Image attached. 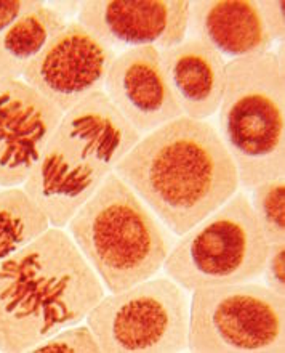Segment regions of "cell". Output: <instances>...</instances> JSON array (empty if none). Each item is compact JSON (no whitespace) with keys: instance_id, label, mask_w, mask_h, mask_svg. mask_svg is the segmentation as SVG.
Here are the masks:
<instances>
[{"instance_id":"cell-1","label":"cell","mask_w":285,"mask_h":353,"mask_svg":"<svg viewBox=\"0 0 285 353\" xmlns=\"http://www.w3.org/2000/svg\"><path fill=\"white\" fill-rule=\"evenodd\" d=\"M114 174L181 236L240 190L237 169L209 121L181 116L141 135Z\"/></svg>"},{"instance_id":"cell-2","label":"cell","mask_w":285,"mask_h":353,"mask_svg":"<svg viewBox=\"0 0 285 353\" xmlns=\"http://www.w3.org/2000/svg\"><path fill=\"white\" fill-rule=\"evenodd\" d=\"M105 294L70 233L50 227L0 263V352H29L85 321Z\"/></svg>"},{"instance_id":"cell-3","label":"cell","mask_w":285,"mask_h":353,"mask_svg":"<svg viewBox=\"0 0 285 353\" xmlns=\"http://www.w3.org/2000/svg\"><path fill=\"white\" fill-rule=\"evenodd\" d=\"M140 139L105 92L93 93L65 112L23 190L50 227L66 228Z\"/></svg>"},{"instance_id":"cell-4","label":"cell","mask_w":285,"mask_h":353,"mask_svg":"<svg viewBox=\"0 0 285 353\" xmlns=\"http://www.w3.org/2000/svg\"><path fill=\"white\" fill-rule=\"evenodd\" d=\"M106 292L154 278L173 248V234L119 175L106 176L66 225Z\"/></svg>"},{"instance_id":"cell-5","label":"cell","mask_w":285,"mask_h":353,"mask_svg":"<svg viewBox=\"0 0 285 353\" xmlns=\"http://www.w3.org/2000/svg\"><path fill=\"white\" fill-rule=\"evenodd\" d=\"M216 129L244 191L285 176L284 61L273 50L226 63Z\"/></svg>"},{"instance_id":"cell-6","label":"cell","mask_w":285,"mask_h":353,"mask_svg":"<svg viewBox=\"0 0 285 353\" xmlns=\"http://www.w3.org/2000/svg\"><path fill=\"white\" fill-rule=\"evenodd\" d=\"M268 251L249 193L237 190L221 208L178 236L162 270L188 292L250 283L262 276Z\"/></svg>"},{"instance_id":"cell-7","label":"cell","mask_w":285,"mask_h":353,"mask_svg":"<svg viewBox=\"0 0 285 353\" xmlns=\"http://www.w3.org/2000/svg\"><path fill=\"white\" fill-rule=\"evenodd\" d=\"M85 321L105 353H183L189 294L169 276H154L106 292Z\"/></svg>"},{"instance_id":"cell-8","label":"cell","mask_w":285,"mask_h":353,"mask_svg":"<svg viewBox=\"0 0 285 353\" xmlns=\"http://www.w3.org/2000/svg\"><path fill=\"white\" fill-rule=\"evenodd\" d=\"M188 352L284 353L285 299L253 281L196 289Z\"/></svg>"},{"instance_id":"cell-9","label":"cell","mask_w":285,"mask_h":353,"mask_svg":"<svg viewBox=\"0 0 285 353\" xmlns=\"http://www.w3.org/2000/svg\"><path fill=\"white\" fill-rule=\"evenodd\" d=\"M116 57L114 50L72 19L28 66L23 81L67 112L103 90Z\"/></svg>"},{"instance_id":"cell-10","label":"cell","mask_w":285,"mask_h":353,"mask_svg":"<svg viewBox=\"0 0 285 353\" xmlns=\"http://www.w3.org/2000/svg\"><path fill=\"white\" fill-rule=\"evenodd\" d=\"M189 0H87L77 21L111 50H169L188 37Z\"/></svg>"},{"instance_id":"cell-11","label":"cell","mask_w":285,"mask_h":353,"mask_svg":"<svg viewBox=\"0 0 285 353\" xmlns=\"http://www.w3.org/2000/svg\"><path fill=\"white\" fill-rule=\"evenodd\" d=\"M63 116L23 79L0 88V188L26 183Z\"/></svg>"},{"instance_id":"cell-12","label":"cell","mask_w":285,"mask_h":353,"mask_svg":"<svg viewBox=\"0 0 285 353\" xmlns=\"http://www.w3.org/2000/svg\"><path fill=\"white\" fill-rule=\"evenodd\" d=\"M103 92L140 135L183 116L154 47L117 53Z\"/></svg>"},{"instance_id":"cell-13","label":"cell","mask_w":285,"mask_h":353,"mask_svg":"<svg viewBox=\"0 0 285 353\" xmlns=\"http://www.w3.org/2000/svg\"><path fill=\"white\" fill-rule=\"evenodd\" d=\"M188 37L207 43L229 60L262 55L274 46L255 0L191 2Z\"/></svg>"},{"instance_id":"cell-14","label":"cell","mask_w":285,"mask_h":353,"mask_svg":"<svg viewBox=\"0 0 285 353\" xmlns=\"http://www.w3.org/2000/svg\"><path fill=\"white\" fill-rule=\"evenodd\" d=\"M162 66L183 116L207 121L218 112L224 92L226 61L198 39L160 52Z\"/></svg>"},{"instance_id":"cell-15","label":"cell","mask_w":285,"mask_h":353,"mask_svg":"<svg viewBox=\"0 0 285 353\" xmlns=\"http://www.w3.org/2000/svg\"><path fill=\"white\" fill-rule=\"evenodd\" d=\"M67 23L43 2L5 29L0 34V88L23 79L28 66Z\"/></svg>"},{"instance_id":"cell-16","label":"cell","mask_w":285,"mask_h":353,"mask_svg":"<svg viewBox=\"0 0 285 353\" xmlns=\"http://www.w3.org/2000/svg\"><path fill=\"white\" fill-rule=\"evenodd\" d=\"M50 228L41 208L23 186L0 188V263Z\"/></svg>"},{"instance_id":"cell-17","label":"cell","mask_w":285,"mask_h":353,"mask_svg":"<svg viewBox=\"0 0 285 353\" xmlns=\"http://www.w3.org/2000/svg\"><path fill=\"white\" fill-rule=\"evenodd\" d=\"M249 198L268 244L285 243V176L257 185Z\"/></svg>"},{"instance_id":"cell-18","label":"cell","mask_w":285,"mask_h":353,"mask_svg":"<svg viewBox=\"0 0 285 353\" xmlns=\"http://www.w3.org/2000/svg\"><path fill=\"white\" fill-rule=\"evenodd\" d=\"M31 353H101L100 342L88 325H72L32 347Z\"/></svg>"},{"instance_id":"cell-19","label":"cell","mask_w":285,"mask_h":353,"mask_svg":"<svg viewBox=\"0 0 285 353\" xmlns=\"http://www.w3.org/2000/svg\"><path fill=\"white\" fill-rule=\"evenodd\" d=\"M262 276L264 278V286L285 299V243L269 244Z\"/></svg>"},{"instance_id":"cell-20","label":"cell","mask_w":285,"mask_h":353,"mask_svg":"<svg viewBox=\"0 0 285 353\" xmlns=\"http://www.w3.org/2000/svg\"><path fill=\"white\" fill-rule=\"evenodd\" d=\"M260 12H262L264 26L274 43H284L285 37V3L279 0H258Z\"/></svg>"},{"instance_id":"cell-21","label":"cell","mask_w":285,"mask_h":353,"mask_svg":"<svg viewBox=\"0 0 285 353\" xmlns=\"http://www.w3.org/2000/svg\"><path fill=\"white\" fill-rule=\"evenodd\" d=\"M39 0H0V34L32 10L42 7Z\"/></svg>"},{"instance_id":"cell-22","label":"cell","mask_w":285,"mask_h":353,"mask_svg":"<svg viewBox=\"0 0 285 353\" xmlns=\"http://www.w3.org/2000/svg\"><path fill=\"white\" fill-rule=\"evenodd\" d=\"M45 5L67 21L77 19L78 10H81V2H45Z\"/></svg>"}]
</instances>
